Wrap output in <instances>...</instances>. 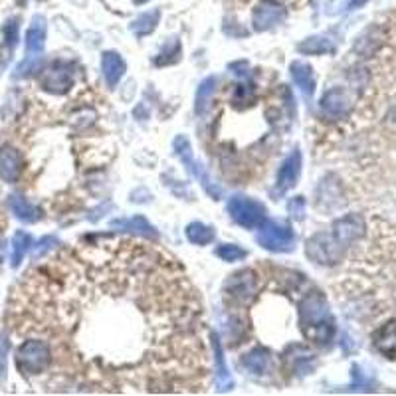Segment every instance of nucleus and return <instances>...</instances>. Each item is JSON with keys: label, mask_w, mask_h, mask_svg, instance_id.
<instances>
[{"label": "nucleus", "mask_w": 396, "mask_h": 396, "mask_svg": "<svg viewBox=\"0 0 396 396\" xmlns=\"http://www.w3.org/2000/svg\"><path fill=\"white\" fill-rule=\"evenodd\" d=\"M256 240L262 248L269 252H291L295 248V234L286 222L269 220L262 224Z\"/></svg>", "instance_id": "5"}, {"label": "nucleus", "mask_w": 396, "mask_h": 396, "mask_svg": "<svg viewBox=\"0 0 396 396\" xmlns=\"http://www.w3.org/2000/svg\"><path fill=\"white\" fill-rule=\"evenodd\" d=\"M299 173H301V153H299V151H294V153H289V157L284 161V165L279 166L274 194H284L286 191H289V188L297 183Z\"/></svg>", "instance_id": "12"}, {"label": "nucleus", "mask_w": 396, "mask_h": 396, "mask_svg": "<svg viewBox=\"0 0 396 396\" xmlns=\"http://www.w3.org/2000/svg\"><path fill=\"white\" fill-rule=\"evenodd\" d=\"M287 210H289V214L294 216V218H301L305 212V203L301 196H297V198H294L291 203L287 204Z\"/></svg>", "instance_id": "29"}, {"label": "nucleus", "mask_w": 396, "mask_h": 396, "mask_svg": "<svg viewBox=\"0 0 396 396\" xmlns=\"http://www.w3.org/2000/svg\"><path fill=\"white\" fill-rule=\"evenodd\" d=\"M18 360L20 370L26 375H38V373H44L52 363V349H50V343L40 341V339H30L18 349L16 355Z\"/></svg>", "instance_id": "3"}, {"label": "nucleus", "mask_w": 396, "mask_h": 396, "mask_svg": "<svg viewBox=\"0 0 396 396\" xmlns=\"http://www.w3.org/2000/svg\"><path fill=\"white\" fill-rule=\"evenodd\" d=\"M135 2H137V4H143V2H147V0H135Z\"/></svg>", "instance_id": "31"}, {"label": "nucleus", "mask_w": 396, "mask_h": 396, "mask_svg": "<svg viewBox=\"0 0 396 396\" xmlns=\"http://www.w3.org/2000/svg\"><path fill=\"white\" fill-rule=\"evenodd\" d=\"M216 256L224 262H238V259H244L248 256L246 250H242L236 244H222L216 248Z\"/></svg>", "instance_id": "28"}, {"label": "nucleus", "mask_w": 396, "mask_h": 396, "mask_svg": "<svg viewBox=\"0 0 396 396\" xmlns=\"http://www.w3.org/2000/svg\"><path fill=\"white\" fill-rule=\"evenodd\" d=\"M44 42H46V20L42 16H34L26 32L28 54H40L44 50Z\"/></svg>", "instance_id": "17"}, {"label": "nucleus", "mask_w": 396, "mask_h": 396, "mask_svg": "<svg viewBox=\"0 0 396 396\" xmlns=\"http://www.w3.org/2000/svg\"><path fill=\"white\" fill-rule=\"evenodd\" d=\"M173 147H175L176 155L183 159V163L188 166V171L193 173L196 178H200V183H203L204 191L210 194L214 200H218L222 196V188L216 183H212V178L208 176V173L204 171L203 165L200 163H196L193 157V151H191V143H188V139L186 137H176L175 143H173Z\"/></svg>", "instance_id": "8"}, {"label": "nucleus", "mask_w": 396, "mask_h": 396, "mask_svg": "<svg viewBox=\"0 0 396 396\" xmlns=\"http://www.w3.org/2000/svg\"><path fill=\"white\" fill-rule=\"evenodd\" d=\"M269 365H272V357H269V353H267L266 349H262V347L250 350V353H246V355L242 357V367L248 369L250 373H254V375H264V373H267Z\"/></svg>", "instance_id": "18"}, {"label": "nucleus", "mask_w": 396, "mask_h": 396, "mask_svg": "<svg viewBox=\"0 0 396 396\" xmlns=\"http://www.w3.org/2000/svg\"><path fill=\"white\" fill-rule=\"evenodd\" d=\"M291 77H294L295 85L301 90L305 97H311L315 92V77H314V68L305 62H294L291 64Z\"/></svg>", "instance_id": "16"}, {"label": "nucleus", "mask_w": 396, "mask_h": 396, "mask_svg": "<svg viewBox=\"0 0 396 396\" xmlns=\"http://www.w3.org/2000/svg\"><path fill=\"white\" fill-rule=\"evenodd\" d=\"M159 18H161V12L159 10H151V12H145L137 16V20H133L131 24V32L137 34V36H147L151 34L159 24Z\"/></svg>", "instance_id": "22"}, {"label": "nucleus", "mask_w": 396, "mask_h": 396, "mask_svg": "<svg viewBox=\"0 0 396 396\" xmlns=\"http://www.w3.org/2000/svg\"><path fill=\"white\" fill-rule=\"evenodd\" d=\"M256 291H258V282H256L254 272L250 269H242L238 274L230 276L224 286L226 299L236 305H248L254 299Z\"/></svg>", "instance_id": "6"}, {"label": "nucleus", "mask_w": 396, "mask_h": 396, "mask_svg": "<svg viewBox=\"0 0 396 396\" xmlns=\"http://www.w3.org/2000/svg\"><path fill=\"white\" fill-rule=\"evenodd\" d=\"M299 325L305 337L315 343H329L335 335V323L329 315L327 301L319 291L309 294L299 305Z\"/></svg>", "instance_id": "2"}, {"label": "nucleus", "mask_w": 396, "mask_h": 396, "mask_svg": "<svg viewBox=\"0 0 396 396\" xmlns=\"http://www.w3.org/2000/svg\"><path fill=\"white\" fill-rule=\"evenodd\" d=\"M228 212H230L232 220L248 230L258 228L266 222V206L248 196H240V194L232 196L228 203Z\"/></svg>", "instance_id": "4"}, {"label": "nucleus", "mask_w": 396, "mask_h": 396, "mask_svg": "<svg viewBox=\"0 0 396 396\" xmlns=\"http://www.w3.org/2000/svg\"><path fill=\"white\" fill-rule=\"evenodd\" d=\"M38 329L80 375L115 392H198L208 373L203 304L173 259L145 242L62 250L30 276Z\"/></svg>", "instance_id": "1"}, {"label": "nucleus", "mask_w": 396, "mask_h": 396, "mask_svg": "<svg viewBox=\"0 0 396 396\" xmlns=\"http://www.w3.org/2000/svg\"><path fill=\"white\" fill-rule=\"evenodd\" d=\"M367 0H349V9L353 10V9H359V6H363Z\"/></svg>", "instance_id": "30"}, {"label": "nucleus", "mask_w": 396, "mask_h": 396, "mask_svg": "<svg viewBox=\"0 0 396 396\" xmlns=\"http://www.w3.org/2000/svg\"><path fill=\"white\" fill-rule=\"evenodd\" d=\"M350 103L349 93L345 92L343 87H333L321 97V113L329 119H343L349 115Z\"/></svg>", "instance_id": "10"}, {"label": "nucleus", "mask_w": 396, "mask_h": 396, "mask_svg": "<svg viewBox=\"0 0 396 396\" xmlns=\"http://www.w3.org/2000/svg\"><path fill=\"white\" fill-rule=\"evenodd\" d=\"M186 238L196 246H206V244L214 242V230L203 222H193L186 226Z\"/></svg>", "instance_id": "23"}, {"label": "nucleus", "mask_w": 396, "mask_h": 396, "mask_svg": "<svg viewBox=\"0 0 396 396\" xmlns=\"http://www.w3.org/2000/svg\"><path fill=\"white\" fill-rule=\"evenodd\" d=\"M40 83L50 93H65L74 85V64L54 62L40 77Z\"/></svg>", "instance_id": "9"}, {"label": "nucleus", "mask_w": 396, "mask_h": 396, "mask_svg": "<svg viewBox=\"0 0 396 396\" xmlns=\"http://www.w3.org/2000/svg\"><path fill=\"white\" fill-rule=\"evenodd\" d=\"M216 83H218L216 77H206V80L200 83V87H198V92H196V113H198V115H203V113H206V109H208V103H210L212 95L216 92Z\"/></svg>", "instance_id": "25"}, {"label": "nucleus", "mask_w": 396, "mask_h": 396, "mask_svg": "<svg viewBox=\"0 0 396 396\" xmlns=\"http://www.w3.org/2000/svg\"><path fill=\"white\" fill-rule=\"evenodd\" d=\"M365 234V222L357 214H349L333 224V238L341 246H350Z\"/></svg>", "instance_id": "11"}, {"label": "nucleus", "mask_w": 396, "mask_h": 396, "mask_svg": "<svg viewBox=\"0 0 396 396\" xmlns=\"http://www.w3.org/2000/svg\"><path fill=\"white\" fill-rule=\"evenodd\" d=\"M307 256L317 264L331 266L343 258V246L333 238V234H315L307 240Z\"/></svg>", "instance_id": "7"}, {"label": "nucleus", "mask_w": 396, "mask_h": 396, "mask_svg": "<svg viewBox=\"0 0 396 396\" xmlns=\"http://www.w3.org/2000/svg\"><path fill=\"white\" fill-rule=\"evenodd\" d=\"M212 349H214V357H216V373H218V382H220L222 390H226V388L232 387V380H230V375H228V370L224 367V355H222V345L218 341V337L216 335H212Z\"/></svg>", "instance_id": "26"}, {"label": "nucleus", "mask_w": 396, "mask_h": 396, "mask_svg": "<svg viewBox=\"0 0 396 396\" xmlns=\"http://www.w3.org/2000/svg\"><path fill=\"white\" fill-rule=\"evenodd\" d=\"M113 228H123V230H131L137 232V234H143V236H149V238H157V232L155 228L149 224L143 216H133L129 220H113L111 222Z\"/></svg>", "instance_id": "20"}, {"label": "nucleus", "mask_w": 396, "mask_h": 396, "mask_svg": "<svg viewBox=\"0 0 396 396\" xmlns=\"http://www.w3.org/2000/svg\"><path fill=\"white\" fill-rule=\"evenodd\" d=\"M10 208L24 222H36L40 218V208H36L32 203H28L26 198L20 196H10Z\"/></svg>", "instance_id": "21"}, {"label": "nucleus", "mask_w": 396, "mask_h": 396, "mask_svg": "<svg viewBox=\"0 0 396 396\" xmlns=\"http://www.w3.org/2000/svg\"><path fill=\"white\" fill-rule=\"evenodd\" d=\"M20 173V155L14 149L4 147L0 151V175L4 181H16Z\"/></svg>", "instance_id": "19"}, {"label": "nucleus", "mask_w": 396, "mask_h": 396, "mask_svg": "<svg viewBox=\"0 0 396 396\" xmlns=\"http://www.w3.org/2000/svg\"><path fill=\"white\" fill-rule=\"evenodd\" d=\"M297 50L301 52V54H327V52H333L335 46H333V42L329 38L325 36H314V38H307L305 42H301Z\"/></svg>", "instance_id": "24"}, {"label": "nucleus", "mask_w": 396, "mask_h": 396, "mask_svg": "<svg viewBox=\"0 0 396 396\" xmlns=\"http://www.w3.org/2000/svg\"><path fill=\"white\" fill-rule=\"evenodd\" d=\"M32 244V238L28 236L26 232H16L12 238V266L16 267L22 262V258L26 256L28 248Z\"/></svg>", "instance_id": "27"}, {"label": "nucleus", "mask_w": 396, "mask_h": 396, "mask_svg": "<svg viewBox=\"0 0 396 396\" xmlns=\"http://www.w3.org/2000/svg\"><path fill=\"white\" fill-rule=\"evenodd\" d=\"M102 70H103V77L109 87H115L117 82H119L123 74H125V62L119 54L115 52H105L102 58Z\"/></svg>", "instance_id": "15"}, {"label": "nucleus", "mask_w": 396, "mask_h": 396, "mask_svg": "<svg viewBox=\"0 0 396 396\" xmlns=\"http://www.w3.org/2000/svg\"><path fill=\"white\" fill-rule=\"evenodd\" d=\"M286 18V10L282 9L274 0H264L262 4L256 6L254 16H252V24L256 30H267V28L276 26L282 20Z\"/></svg>", "instance_id": "13"}, {"label": "nucleus", "mask_w": 396, "mask_h": 396, "mask_svg": "<svg viewBox=\"0 0 396 396\" xmlns=\"http://www.w3.org/2000/svg\"><path fill=\"white\" fill-rule=\"evenodd\" d=\"M373 343L385 357L396 359V321L387 323L377 329V333L373 335Z\"/></svg>", "instance_id": "14"}]
</instances>
